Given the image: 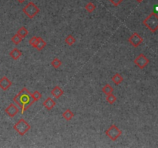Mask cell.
Returning a JSON list of instances; mask_svg holds the SVG:
<instances>
[{
	"instance_id": "cell-19",
	"label": "cell",
	"mask_w": 158,
	"mask_h": 148,
	"mask_svg": "<svg viewBox=\"0 0 158 148\" xmlns=\"http://www.w3.org/2000/svg\"><path fill=\"white\" fill-rule=\"evenodd\" d=\"M31 97L35 102L39 101V100L42 98V94H41V93H40V91L36 90L34 91L33 93H31Z\"/></svg>"
},
{
	"instance_id": "cell-5",
	"label": "cell",
	"mask_w": 158,
	"mask_h": 148,
	"mask_svg": "<svg viewBox=\"0 0 158 148\" xmlns=\"http://www.w3.org/2000/svg\"><path fill=\"white\" fill-rule=\"evenodd\" d=\"M106 136L113 141H116L118 139L122 134V131L118 128V127L115 124H112L109 127V129H107L105 132Z\"/></svg>"
},
{
	"instance_id": "cell-10",
	"label": "cell",
	"mask_w": 158,
	"mask_h": 148,
	"mask_svg": "<svg viewBox=\"0 0 158 148\" xmlns=\"http://www.w3.org/2000/svg\"><path fill=\"white\" fill-rule=\"evenodd\" d=\"M43 106L47 110H51L54 106H56V102L54 101L52 98L48 97L45 99V101L43 103Z\"/></svg>"
},
{
	"instance_id": "cell-17",
	"label": "cell",
	"mask_w": 158,
	"mask_h": 148,
	"mask_svg": "<svg viewBox=\"0 0 158 148\" xmlns=\"http://www.w3.org/2000/svg\"><path fill=\"white\" fill-rule=\"evenodd\" d=\"M28 33H29L28 30H26V28L25 27V26H22L21 28L19 29V30L17 31L18 35L20 36H21L23 39L25 38L26 36L28 35Z\"/></svg>"
},
{
	"instance_id": "cell-26",
	"label": "cell",
	"mask_w": 158,
	"mask_h": 148,
	"mask_svg": "<svg viewBox=\"0 0 158 148\" xmlns=\"http://www.w3.org/2000/svg\"><path fill=\"white\" fill-rule=\"evenodd\" d=\"M18 2H19V3H23V2L26 1V0H16Z\"/></svg>"
},
{
	"instance_id": "cell-4",
	"label": "cell",
	"mask_w": 158,
	"mask_h": 148,
	"mask_svg": "<svg viewBox=\"0 0 158 148\" xmlns=\"http://www.w3.org/2000/svg\"><path fill=\"white\" fill-rule=\"evenodd\" d=\"M23 12L30 19H33L40 12V9L34 2H30L27 3V5H25V7L23 9Z\"/></svg>"
},
{
	"instance_id": "cell-25",
	"label": "cell",
	"mask_w": 158,
	"mask_h": 148,
	"mask_svg": "<svg viewBox=\"0 0 158 148\" xmlns=\"http://www.w3.org/2000/svg\"><path fill=\"white\" fill-rule=\"evenodd\" d=\"M109 1L111 2L114 6H118V5H120V4L122 3V2H123V0H109Z\"/></svg>"
},
{
	"instance_id": "cell-7",
	"label": "cell",
	"mask_w": 158,
	"mask_h": 148,
	"mask_svg": "<svg viewBox=\"0 0 158 148\" xmlns=\"http://www.w3.org/2000/svg\"><path fill=\"white\" fill-rule=\"evenodd\" d=\"M144 39L137 33H134L128 39V42L134 47H138L143 43Z\"/></svg>"
},
{
	"instance_id": "cell-27",
	"label": "cell",
	"mask_w": 158,
	"mask_h": 148,
	"mask_svg": "<svg viewBox=\"0 0 158 148\" xmlns=\"http://www.w3.org/2000/svg\"><path fill=\"white\" fill-rule=\"evenodd\" d=\"M137 1L138 2H142V1H144V0H137Z\"/></svg>"
},
{
	"instance_id": "cell-9",
	"label": "cell",
	"mask_w": 158,
	"mask_h": 148,
	"mask_svg": "<svg viewBox=\"0 0 158 148\" xmlns=\"http://www.w3.org/2000/svg\"><path fill=\"white\" fill-rule=\"evenodd\" d=\"M12 81L8 79L7 77H2V78L0 79V88L2 90L5 91L9 89V87H11L12 86Z\"/></svg>"
},
{
	"instance_id": "cell-6",
	"label": "cell",
	"mask_w": 158,
	"mask_h": 148,
	"mask_svg": "<svg viewBox=\"0 0 158 148\" xmlns=\"http://www.w3.org/2000/svg\"><path fill=\"white\" fill-rule=\"evenodd\" d=\"M149 62V59L147 58V56H145V55L141 53V54H140L139 56L134 59V63H135V65H137L140 69H144L147 66Z\"/></svg>"
},
{
	"instance_id": "cell-12",
	"label": "cell",
	"mask_w": 158,
	"mask_h": 148,
	"mask_svg": "<svg viewBox=\"0 0 158 148\" xmlns=\"http://www.w3.org/2000/svg\"><path fill=\"white\" fill-rule=\"evenodd\" d=\"M22 55H23L22 52L19 50V49H17V48H15V49H13L10 52H9V56H10L12 59H14V60H17V59H19V58L21 57Z\"/></svg>"
},
{
	"instance_id": "cell-3",
	"label": "cell",
	"mask_w": 158,
	"mask_h": 148,
	"mask_svg": "<svg viewBox=\"0 0 158 148\" xmlns=\"http://www.w3.org/2000/svg\"><path fill=\"white\" fill-rule=\"evenodd\" d=\"M13 128L20 136H24L25 134L31 129V126L26 122L24 119L22 118L13 126Z\"/></svg>"
},
{
	"instance_id": "cell-18",
	"label": "cell",
	"mask_w": 158,
	"mask_h": 148,
	"mask_svg": "<svg viewBox=\"0 0 158 148\" xmlns=\"http://www.w3.org/2000/svg\"><path fill=\"white\" fill-rule=\"evenodd\" d=\"M65 43L68 46H73L76 43V38L73 35H69L65 39Z\"/></svg>"
},
{
	"instance_id": "cell-15",
	"label": "cell",
	"mask_w": 158,
	"mask_h": 148,
	"mask_svg": "<svg viewBox=\"0 0 158 148\" xmlns=\"http://www.w3.org/2000/svg\"><path fill=\"white\" fill-rule=\"evenodd\" d=\"M112 81L115 85H120L122 82L123 81V78L120 73H115L114 75L112 77Z\"/></svg>"
},
{
	"instance_id": "cell-16",
	"label": "cell",
	"mask_w": 158,
	"mask_h": 148,
	"mask_svg": "<svg viewBox=\"0 0 158 148\" xmlns=\"http://www.w3.org/2000/svg\"><path fill=\"white\" fill-rule=\"evenodd\" d=\"M113 91V88L109 85V84H106L104 87L102 88V92L106 95H109V94L112 93Z\"/></svg>"
},
{
	"instance_id": "cell-1",
	"label": "cell",
	"mask_w": 158,
	"mask_h": 148,
	"mask_svg": "<svg viewBox=\"0 0 158 148\" xmlns=\"http://www.w3.org/2000/svg\"><path fill=\"white\" fill-rule=\"evenodd\" d=\"M13 101L20 107L22 114H23L24 112L35 102L32 99L30 92L26 87L22 89V90L13 97Z\"/></svg>"
},
{
	"instance_id": "cell-2",
	"label": "cell",
	"mask_w": 158,
	"mask_h": 148,
	"mask_svg": "<svg viewBox=\"0 0 158 148\" xmlns=\"http://www.w3.org/2000/svg\"><path fill=\"white\" fill-rule=\"evenodd\" d=\"M143 24L152 33L158 30V16L155 12H152L143 21Z\"/></svg>"
},
{
	"instance_id": "cell-22",
	"label": "cell",
	"mask_w": 158,
	"mask_h": 148,
	"mask_svg": "<svg viewBox=\"0 0 158 148\" xmlns=\"http://www.w3.org/2000/svg\"><path fill=\"white\" fill-rule=\"evenodd\" d=\"M85 9L87 12H90V13H91V12H93L96 9V5H94L93 2H88L87 5H86Z\"/></svg>"
},
{
	"instance_id": "cell-23",
	"label": "cell",
	"mask_w": 158,
	"mask_h": 148,
	"mask_svg": "<svg viewBox=\"0 0 158 148\" xmlns=\"http://www.w3.org/2000/svg\"><path fill=\"white\" fill-rule=\"evenodd\" d=\"M106 101H107L108 103L109 104H113V103L116 102V97L113 95V93H110L109 95H106Z\"/></svg>"
},
{
	"instance_id": "cell-13",
	"label": "cell",
	"mask_w": 158,
	"mask_h": 148,
	"mask_svg": "<svg viewBox=\"0 0 158 148\" xmlns=\"http://www.w3.org/2000/svg\"><path fill=\"white\" fill-rule=\"evenodd\" d=\"M46 46V43L45 40L43 39L41 37H38V40H37V43L36 45V49H37L38 51L42 50L43 48H45Z\"/></svg>"
},
{
	"instance_id": "cell-8",
	"label": "cell",
	"mask_w": 158,
	"mask_h": 148,
	"mask_svg": "<svg viewBox=\"0 0 158 148\" xmlns=\"http://www.w3.org/2000/svg\"><path fill=\"white\" fill-rule=\"evenodd\" d=\"M5 112L9 117H14L19 112V109L16 106V104L11 103V104H9V106L5 109Z\"/></svg>"
},
{
	"instance_id": "cell-21",
	"label": "cell",
	"mask_w": 158,
	"mask_h": 148,
	"mask_svg": "<svg viewBox=\"0 0 158 148\" xmlns=\"http://www.w3.org/2000/svg\"><path fill=\"white\" fill-rule=\"evenodd\" d=\"M51 64H52V67H54L55 69H58V68H59V67L61 66V65H62V61H61L59 58L56 57V58H55L53 60H52V63H51Z\"/></svg>"
},
{
	"instance_id": "cell-20",
	"label": "cell",
	"mask_w": 158,
	"mask_h": 148,
	"mask_svg": "<svg viewBox=\"0 0 158 148\" xmlns=\"http://www.w3.org/2000/svg\"><path fill=\"white\" fill-rule=\"evenodd\" d=\"M11 40H12V42L13 43H14L15 45H19V44L22 42V40H23V38H22V37L18 35L17 33H16V35H14V36H13L12 37Z\"/></svg>"
},
{
	"instance_id": "cell-14",
	"label": "cell",
	"mask_w": 158,
	"mask_h": 148,
	"mask_svg": "<svg viewBox=\"0 0 158 148\" xmlns=\"http://www.w3.org/2000/svg\"><path fill=\"white\" fill-rule=\"evenodd\" d=\"M62 115H63V117L66 121H70L74 117V113H73V112L70 109H67V110H66L63 112Z\"/></svg>"
},
{
	"instance_id": "cell-11",
	"label": "cell",
	"mask_w": 158,
	"mask_h": 148,
	"mask_svg": "<svg viewBox=\"0 0 158 148\" xmlns=\"http://www.w3.org/2000/svg\"><path fill=\"white\" fill-rule=\"evenodd\" d=\"M63 93H64V92H63V90L61 89L59 87H58V86H56L55 87H53L52 90H51V94L52 95V96H54L56 99L60 98L61 96H63Z\"/></svg>"
},
{
	"instance_id": "cell-24",
	"label": "cell",
	"mask_w": 158,
	"mask_h": 148,
	"mask_svg": "<svg viewBox=\"0 0 158 148\" xmlns=\"http://www.w3.org/2000/svg\"><path fill=\"white\" fill-rule=\"evenodd\" d=\"M37 40H38V37L36 36L32 37V38L30 39V41H29V44H30L31 46H33V48H35L36 45L37 43Z\"/></svg>"
}]
</instances>
